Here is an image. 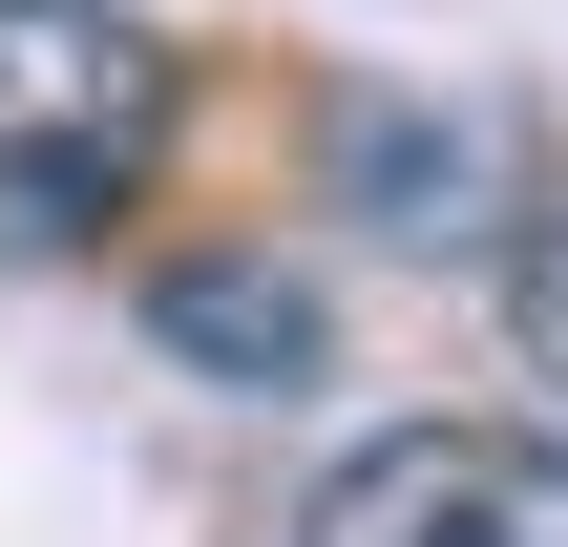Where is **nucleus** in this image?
Returning a JSON list of instances; mask_svg holds the SVG:
<instances>
[{"mask_svg": "<svg viewBox=\"0 0 568 547\" xmlns=\"http://www.w3.org/2000/svg\"><path fill=\"white\" fill-rule=\"evenodd\" d=\"M190 126V63L126 0H0V253H105Z\"/></svg>", "mask_w": 568, "mask_h": 547, "instance_id": "1", "label": "nucleus"}, {"mask_svg": "<svg viewBox=\"0 0 568 547\" xmlns=\"http://www.w3.org/2000/svg\"><path fill=\"white\" fill-rule=\"evenodd\" d=\"M148 337H169L190 379H253V401H316V295H295L274 253H190V274H148Z\"/></svg>", "mask_w": 568, "mask_h": 547, "instance_id": "3", "label": "nucleus"}, {"mask_svg": "<svg viewBox=\"0 0 568 547\" xmlns=\"http://www.w3.org/2000/svg\"><path fill=\"white\" fill-rule=\"evenodd\" d=\"M506 358L568 401V190H527V211H506Z\"/></svg>", "mask_w": 568, "mask_h": 547, "instance_id": "4", "label": "nucleus"}, {"mask_svg": "<svg viewBox=\"0 0 568 547\" xmlns=\"http://www.w3.org/2000/svg\"><path fill=\"white\" fill-rule=\"evenodd\" d=\"M295 547H568V443L548 422H379L316 464Z\"/></svg>", "mask_w": 568, "mask_h": 547, "instance_id": "2", "label": "nucleus"}]
</instances>
